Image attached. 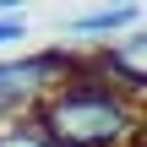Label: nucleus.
Listing matches in <instances>:
<instances>
[{
	"label": "nucleus",
	"instance_id": "1",
	"mask_svg": "<svg viewBox=\"0 0 147 147\" xmlns=\"http://www.w3.org/2000/svg\"><path fill=\"white\" fill-rule=\"evenodd\" d=\"M33 125L49 136V147H142V104L109 87L82 60L71 82L38 98Z\"/></svg>",
	"mask_w": 147,
	"mask_h": 147
},
{
	"label": "nucleus",
	"instance_id": "2",
	"mask_svg": "<svg viewBox=\"0 0 147 147\" xmlns=\"http://www.w3.org/2000/svg\"><path fill=\"white\" fill-rule=\"evenodd\" d=\"M82 71V55L55 44V49H27V55H5L0 60V125L22 120L38 109V98H49L60 82H71Z\"/></svg>",
	"mask_w": 147,
	"mask_h": 147
},
{
	"label": "nucleus",
	"instance_id": "3",
	"mask_svg": "<svg viewBox=\"0 0 147 147\" xmlns=\"http://www.w3.org/2000/svg\"><path fill=\"white\" fill-rule=\"evenodd\" d=\"M142 27V5H93V11H76V16H65V27H60V38H65V49H104V44H115V33H136Z\"/></svg>",
	"mask_w": 147,
	"mask_h": 147
},
{
	"label": "nucleus",
	"instance_id": "4",
	"mask_svg": "<svg viewBox=\"0 0 147 147\" xmlns=\"http://www.w3.org/2000/svg\"><path fill=\"white\" fill-rule=\"evenodd\" d=\"M142 55H147V38H142V27L136 33H120L115 44H104L87 65L109 82V87H120L125 98H142V82H147V71H142Z\"/></svg>",
	"mask_w": 147,
	"mask_h": 147
},
{
	"label": "nucleus",
	"instance_id": "5",
	"mask_svg": "<svg viewBox=\"0 0 147 147\" xmlns=\"http://www.w3.org/2000/svg\"><path fill=\"white\" fill-rule=\"evenodd\" d=\"M0 147H49V136L33 125V115H22V120H5L0 125Z\"/></svg>",
	"mask_w": 147,
	"mask_h": 147
}]
</instances>
